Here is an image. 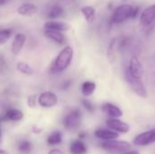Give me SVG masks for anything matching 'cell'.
I'll return each mask as SVG.
<instances>
[{
  "label": "cell",
  "instance_id": "obj_1",
  "mask_svg": "<svg viewBox=\"0 0 155 154\" xmlns=\"http://www.w3.org/2000/svg\"><path fill=\"white\" fill-rule=\"evenodd\" d=\"M74 57V50L70 46L64 47L60 54L57 55L54 63L52 64L51 72L52 73H60L64 71L71 64Z\"/></svg>",
  "mask_w": 155,
  "mask_h": 154
},
{
  "label": "cell",
  "instance_id": "obj_2",
  "mask_svg": "<svg viewBox=\"0 0 155 154\" xmlns=\"http://www.w3.org/2000/svg\"><path fill=\"white\" fill-rule=\"evenodd\" d=\"M134 10V6L129 4H123L117 6L113 13L111 22L113 24H122L129 18H133Z\"/></svg>",
  "mask_w": 155,
  "mask_h": 154
},
{
  "label": "cell",
  "instance_id": "obj_3",
  "mask_svg": "<svg viewBox=\"0 0 155 154\" xmlns=\"http://www.w3.org/2000/svg\"><path fill=\"white\" fill-rule=\"evenodd\" d=\"M101 147L107 151V152H125L129 150H131L132 145L125 141H118L116 139L114 140H109L104 141L101 143Z\"/></svg>",
  "mask_w": 155,
  "mask_h": 154
},
{
  "label": "cell",
  "instance_id": "obj_4",
  "mask_svg": "<svg viewBox=\"0 0 155 154\" xmlns=\"http://www.w3.org/2000/svg\"><path fill=\"white\" fill-rule=\"evenodd\" d=\"M125 79L127 81V83L129 84L131 89L140 97H143V98H146L148 96V93H147V90H146V87L145 85L143 84L142 79H135V78H133L129 74L128 72L125 70Z\"/></svg>",
  "mask_w": 155,
  "mask_h": 154
},
{
  "label": "cell",
  "instance_id": "obj_5",
  "mask_svg": "<svg viewBox=\"0 0 155 154\" xmlns=\"http://www.w3.org/2000/svg\"><path fill=\"white\" fill-rule=\"evenodd\" d=\"M81 123V112L79 109H74L64 118V126L69 131L77 129Z\"/></svg>",
  "mask_w": 155,
  "mask_h": 154
},
{
  "label": "cell",
  "instance_id": "obj_6",
  "mask_svg": "<svg viewBox=\"0 0 155 154\" xmlns=\"http://www.w3.org/2000/svg\"><path fill=\"white\" fill-rule=\"evenodd\" d=\"M128 74L135 79H142L143 78V64L139 59V57L136 54L132 55L130 62H129V66L125 69Z\"/></svg>",
  "mask_w": 155,
  "mask_h": 154
},
{
  "label": "cell",
  "instance_id": "obj_7",
  "mask_svg": "<svg viewBox=\"0 0 155 154\" xmlns=\"http://www.w3.org/2000/svg\"><path fill=\"white\" fill-rule=\"evenodd\" d=\"M154 143L155 129L142 133L134 139V144L136 146H147Z\"/></svg>",
  "mask_w": 155,
  "mask_h": 154
},
{
  "label": "cell",
  "instance_id": "obj_8",
  "mask_svg": "<svg viewBox=\"0 0 155 154\" xmlns=\"http://www.w3.org/2000/svg\"><path fill=\"white\" fill-rule=\"evenodd\" d=\"M58 103V98L52 92H44L38 97V103L44 108H52Z\"/></svg>",
  "mask_w": 155,
  "mask_h": 154
},
{
  "label": "cell",
  "instance_id": "obj_9",
  "mask_svg": "<svg viewBox=\"0 0 155 154\" xmlns=\"http://www.w3.org/2000/svg\"><path fill=\"white\" fill-rule=\"evenodd\" d=\"M106 125L111 130L118 133H127L130 131V126L126 123L118 118H109L106 120Z\"/></svg>",
  "mask_w": 155,
  "mask_h": 154
},
{
  "label": "cell",
  "instance_id": "obj_10",
  "mask_svg": "<svg viewBox=\"0 0 155 154\" xmlns=\"http://www.w3.org/2000/svg\"><path fill=\"white\" fill-rule=\"evenodd\" d=\"M155 21V5L146 7L141 14L140 22L143 26H148Z\"/></svg>",
  "mask_w": 155,
  "mask_h": 154
},
{
  "label": "cell",
  "instance_id": "obj_11",
  "mask_svg": "<svg viewBox=\"0 0 155 154\" xmlns=\"http://www.w3.org/2000/svg\"><path fill=\"white\" fill-rule=\"evenodd\" d=\"M102 110L110 118H120L124 115L123 111L118 106H116L111 103H104L102 105Z\"/></svg>",
  "mask_w": 155,
  "mask_h": 154
},
{
  "label": "cell",
  "instance_id": "obj_12",
  "mask_svg": "<svg viewBox=\"0 0 155 154\" xmlns=\"http://www.w3.org/2000/svg\"><path fill=\"white\" fill-rule=\"evenodd\" d=\"M25 42H26V35L25 34H22V33L16 34L15 36V39L13 41V44H12V48H11L12 53L15 55L18 54L19 52L24 47Z\"/></svg>",
  "mask_w": 155,
  "mask_h": 154
},
{
  "label": "cell",
  "instance_id": "obj_13",
  "mask_svg": "<svg viewBox=\"0 0 155 154\" xmlns=\"http://www.w3.org/2000/svg\"><path fill=\"white\" fill-rule=\"evenodd\" d=\"M94 136L98 139L104 140V141H109V140H114L119 137L118 133L113 131V130H104V129H99L94 132Z\"/></svg>",
  "mask_w": 155,
  "mask_h": 154
},
{
  "label": "cell",
  "instance_id": "obj_14",
  "mask_svg": "<svg viewBox=\"0 0 155 154\" xmlns=\"http://www.w3.org/2000/svg\"><path fill=\"white\" fill-rule=\"evenodd\" d=\"M45 34L46 37L53 40L54 43H56L59 45H63L65 43V37L60 31L52 30V29H45Z\"/></svg>",
  "mask_w": 155,
  "mask_h": 154
},
{
  "label": "cell",
  "instance_id": "obj_15",
  "mask_svg": "<svg viewBox=\"0 0 155 154\" xmlns=\"http://www.w3.org/2000/svg\"><path fill=\"white\" fill-rule=\"evenodd\" d=\"M37 12V6L32 3H25L17 8V13L24 16H33Z\"/></svg>",
  "mask_w": 155,
  "mask_h": 154
},
{
  "label": "cell",
  "instance_id": "obj_16",
  "mask_svg": "<svg viewBox=\"0 0 155 154\" xmlns=\"http://www.w3.org/2000/svg\"><path fill=\"white\" fill-rule=\"evenodd\" d=\"M45 29H52V30H56L60 32L64 31H68L71 28V25L67 23L64 22H60V21H48L45 24Z\"/></svg>",
  "mask_w": 155,
  "mask_h": 154
},
{
  "label": "cell",
  "instance_id": "obj_17",
  "mask_svg": "<svg viewBox=\"0 0 155 154\" xmlns=\"http://www.w3.org/2000/svg\"><path fill=\"white\" fill-rule=\"evenodd\" d=\"M70 152L73 154H84L87 152V147L82 141L75 140L70 145Z\"/></svg>",
  "mask_w": 155,
  "mask_h": 154
},
{
  "label": "cell",
  "instance_id": "obj_18",
  "mask_svg": "<svg viewBox=\"0 0 155 154\" xmlns=\"http://www.w3.org/2000/svg\"><path fill=\"white\" fill-rule=\"evenodd\" d=\"M5 117L6 121L18 122V121H21L24 118V113L20 110L10 108V109H7L5 114Z\"/></svg>",
  "mask_w": 155,
  "mask_h": 154
},
{
  "label": "cell",
  "instance_id": "obj_19",
  "mask_svg": "<svg viewBox=\"0 0 155 154\" xmlns=\"http://www.w3.org/2000/svg\"><path fill=\"white\" fill-rule=\"evenodd\" d=\"M81 13L89 24H93L95 19V8L92 5H85L81 8Z\"/></svg>",
  "mask_w": 155,
  "mask_h": 154
},
{
  "label": "cell",
  "instance_id": "obj_20",
  "mask_svg": "<svg viewBox=\"0 0 155 154\" xmlns=\"http://www.w3.org/2000/svg\"><path fill=\"white\" fill-rule=\"evenodd\" d=\"M95 89H96V84H95V83L90 82V81L84 82V83L82 84V86H81L82 94H83L84 96H85V97L92 95V94L94 93Z\"/></svg>",
  "mask_w": 155,
  "mask_h": 154
},
{
  "label": "cell",
  "instance_id": "obj_21",
  "mask_svg": "<svg viewBox=\"0 0 155 154\" xmlns=\"http://www.w3.org/2000/svg\"><path fill=\"white\" fill-rule=\"evenodd\" d=\"M64 11L63 9L62 6L60 5H53L50 7L48 13H47V17L50 18V19H57V18H60L64 15Z\"/></svg>",
  "mask_w": 155,
  "mask_h": 154
},
{
  "label": "cell",
  "instance_id": "obj_22",
  "mask_svg": "<svg viewBox=\"0 0 155 154\" xmlns=\"http://www.w3.org/2000/svg\"><path fill=\"white\" fill-rule=\"evenodd\" d=\"M63 141V134L59 131L52 133L47 138V143L49 145H57L60 144Z\"/></svg>",
  "mask_w": 155,
  "mask_h": 154
},
{
  "label": "cell",
  "instance_id": "obj_23",
  "mask_svg": "<svg viewBox=\"0 0 155 154\" xmlns=\"http://www.w3.org/2000/svg\"><path fill=\"white\" fill-rule=\"evenodd\" d=\"M16 69L20 73H22L24 74H26V75H30V74H32L34 73V70L32 69V67L29 64H27L26 63H24V62H18L16 64Z\"/></svg>",
  "mask_w": 155,
  "mask_h": 154
},
{
  "label": "cell",
  "instance_id": "obj_24",
  "mask_svg": "<svg viewBox=\"0 0 155 154\" xmlns=\"http://www.w3.org/2000/svg\"><path fill=\"white\" fill-rule=\"evenodd\" d=\"M115 45H116V38L111 40L109 47H108V58L111 62H114L115 59Z\"/></svg>",
  "mask_w": 155,
  "mask_h": 154
},
{
  "label": "cell",
  "instance_id": "obj_25",
  "mask_svg": "<svg viewBox=\"0 0 155 154\" xmlns=\"http://www.w3.org/2000/svg\"><path fill=\"white\" fill-rule=\"evenodd\" d=\"M12 35L11 29H2L0 30V45L5 44Z\"/></svg>",
  "mask_w": 155,
  "mask_h": 154
},
{
  "label": "cell",
  "instance_id": "obj_26",
  "mask_svg": "<svg viewBox=\"0 0 155 154\" xmlns=\"http://www.w3.org/2000/svg\"><path fill=\"white\" fill-rule=\"evenodd\" d=\"M32 149V143L29 141H22L18 145V150L22 152H28Z\"/></svg>",
  "mask_w": 155,
  "mask_h": 154
},
{
  "label": "cell",
  "instance_id": "obj_27",
  "mask_svg": "<svg viewBox=\"0 0 155 154\" xmlns=\"http://www.w3.org/2000/svg\"><path fill=\"white\" fill-rule=\"evenodd\" d=\"M82 103H83L84 108L86 111H88L89 113H93L94 112V104H93L90 101H88V100H86V99H84V100L82 101Z\"/></svg>",
  "mask_w": 155,
  "mask_h": 154
},
{
  "label": "cell",
  "instance_id": "obj_28",
  "mask_svg": "<svg viewBox=\"0 0 155 154\" xmlns=\"http://www.w3.org/2000/svg\"><path fill=\"white\" fill-rule=\"evenodd\" d=\"M7 69V64H6V61L4 57L3 54H0V74H4Z\"/></svg>",
  "mask_w": 155,
  "mask_h": 154
},
{
  "label": "cell",
  "instance_id": "obj_29",
  "mask_svg": "<svg viewBox=\"0 0 155 154\" xmlns=\"http://www.w3.org/2000/svg\"><path fill=\"white\" fill-rule=\"evenodd\" d=\"M36 104V95L35 94H32L28 97L27 99V105L30 108H34Z\"/></svg>",
  "mask_w": 155,
  "mask_h": 154
},
{
  "label": "cell",
  "instance_id": "obj_30",
  "mask_svg": "<svg viewBox=\"0 0 155 154\" xmlns=\"http://www.w3.org/2000/svg\"><path fill=\"white\" fill-rule=\"evenodd\" d=\"M48 154H64V152L59 149H53L48 152Z\"/></svg>",
  "mask_w": 155,
  "mask_h": 154
},
{
  "label": "cell",
  "instance_id": "obj_31",
  "mask_svg": "<svg viewBox=\"0 0 155 154\" xmlns=\"http://www.w3.org/2000/svg\"><path fill=\"white\" fill-rule=\"evenodd\" d=\"M124 154H139V152H137V151H127Z\"/></svg>",
  "mask_w": 155,
  "mask_h": 154
},
{
  "label": "cell",
  "instance_id": "obj_32",
  "mask_svg": "<svg viewBox=\"0 0 155 154\" xmlns=\"http://www.w3.org/2000/svg\"><path fill=\"white\" fill-rule=\"evenodd\" d=\"M84 138H85V133L82 132L79 133V139H84Z\"/></svg>",
  "mask_w": 155,
  "mask_h": 154
},
{
  "label": "cell",
  "instance_id": "obj_33",
  "mask_svg": "<svg viewBox=\"0 0 155 154\" xmlns=\"http://www.w3.org/2000/svg\"><path fill=\"white\" fill-rule=\"evenodd\" d=\"M8 2V0H0V5H4Z\"/></svg>",
  "mask_w": 155,
  "mask_h": 154
},
{
  "label": "cell",
  "instance_id": "obj_34",
  "mask_svg": "<svg viewBox=\"0 0 155 154\" xmlns=\"http://www.w3.org/2000/svg\"><path fill=\"white\" fill-rule=\"evenodd\" d=\"M0 154H9L6 151H4V150H0Z\"/></svg>",
  "mask_w": 155,
  "mask_h": 154
},
{
  "label": "cell",
  "instance_id": "obj_35",
  "mask_svg": "<svg viewBox=\"0 0 155 154\" xmlns=\"http://www.w3.org/2000/svg\"><path fill=\"white\" fill-rule=\"evenodd\" d=\"M1 134H2V133H1V130H0V139H1Z\"/></svg>",
  "mask_w": 155,
  "mask_h": 154
}]
</instances>
